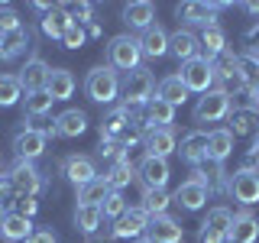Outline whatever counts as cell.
<instances>
[{"label": "cell", "mask_w": 259, "mask_h": 243, "mask_svg": "<svg viewBox=\"0 0 259 243\" xmlns=\"http://www.w3.org/2000/svg\"><path fill=\"white\" fill-rule=\"evenodd\" d=\"M140 59H143V52H140V39L136 36H113L110 39V46H107V62H110V68H117V71H136L140 68Z\"/></svg>", "instance_id": "obj_1"}, {"label": "cell", "mask_w": 259, "mask_h": 243, "mask_svg": "<svg viewBox=\"0 0 259 243\" xmlns=\"http://www.w3.org/2000/svg\"><path fill=\"white\" fill-rule=\"evenodd\" d=\"M84 91L91 101L97 104H113L117 101V94H120V78H117V71L110 68V65H101V68H94L91 75H88L84 81Z\"/></svg>", "instance_id": "obj_2"}, {"label": "cell", "mask_w": 259, "mask_h": 243, "mask_svg": "<svg viewBox=\"0 0 259 243\" xmlns=\"http://www.w3.org/2000/svg\"><path fill=\"white\" fill-rule=\"evenodd\" d=\"M156 91V81L146 68H136L130 71L126 81H123V110H136V107H146V101Z\"/></svg>", "instance_id": "obj_3"}, {"label": "cell", "mask_w": 259, "mask_h": 243, "mask_svg": "<svg viewBox=\"0 0 259 243\" xmlns=\"http://www.w3.org/2000/svg\"><path fill=\"white\" fill-rule=\"evenodd\" d=\"M227 191L233 194V201H240L243 208L256 205L259 201V172L256 169H237L230 178H227Z\"/></svg>", "instance_id": "obj_4"}, {"label": "cell", "mask_w": 259, "mask_h": 243, "mask_svg": "<svg viewBox=\"0 0 259 243\" xmlns=\"http://www.w3.org/2000/svg\"><path fill=\"white\" fill-rule=\"evenodd\" d=\"M182 85L188 88V91H198V94H207L210 85H214V68H210V62L204 59V55H198V59L185 62L182 65Z\"/></svg>", "instance_id": "obj_5"}, {"label": "cell", "mask_w": 259, "mask_h": 243, "mask_svg": "<svg viewBox=\"0 0 259 243\" xmlns=\"http://www.w3.org/2000/svg\"><path fill=\"white\" fill-rule=\"evenodd\" d=\"M230 117V94L227 91H207L204 97L198 101V107H194V120L198 124H217V120Z\"/></svg>", "instance_id": "obj_6"}, {"label": "cell", "mask_w": 259, "mask_h": 243, "mask_svg": "<svg viewBox=\"0 0 259 243\" xmlns=\"http://www.w3.org/2000/svg\"><path fill=\"white\" fill-rule=\"evenodd\" d=\"M7 178H10V188L20 194V198H36V194L42 191V175L36 172L32 162H16V169Z\"/></svg>", "instance_id": "obj_7"}, {"label": "cell", "mask_w": 259, "mask_h": 243, "mask_svg": "<svg viewBox=\"0 0 259 243\" xmlns=\"http://www.w3.org/2000/svg\"><path fill=\"white\" fill-rule=\"evenodd\" d=\"M146 227H149V214L143 208H126V214L113 221V237L117 240H140L146 233Z\"/></svg>", "instance_id": "obj_8"}, {"label": "cell", "mask_w": 259, "mask_h": 243, "mask_svg": "<svg viewBox=\"0 0 259 243\" xmlns=\"http://www.w3.org/2000/svg\"><path fill=\"white\" fill-rule=\"evenodd\" d=\"M210 68H214V81H224L221 91L230 94V88H233V91L243 88V78H240V71H237V55H233V52H227V49H224L217 59H210Z\"/></svg>", "instance_id": "obj_9"}, {"label": "cell", "mask_w": 259, "mask_h": 243, "mask_svg": "<svg viewBox=\"0 0 259 243\" xmlns=\"http://www.w3.org/2000/svg\"><path fill=\"white\" fill-rule=\"evenodd\" d=\"M175 124V107L159 97H149L143 107V130H168Z\"/></svg>", "instance_id": "obj_10"}, {"label": "cell", "mask_w": 259, "mask_h": 243, "mask_svg": "<svg viewBox=\"0 0 259 243\" xmlns=\"http://www.w3.org/2000/svg\"><path fill=\"white\" fill-rule=\"evenodd\" d=\"M182 237H185L182 224L172 221L168 214L149 217V227H146V240L149 243H182Z\"/></svg>", "instance_id": "obj_11"}, {"label": "cell", "mask_w": 259, "mask_h": 243, "mask_svg": "<svg viewBox=\"0 0 259 243\" xmlns=\"http://www.w3.org/2000/svg\"><path fill=\"white\" fill-rule=\"evenodd\" d=\"M224 4H201V0H191V4H182L178 7V16L191 26H214L217 23V10Z\"/></svg>", "instance_id": "obj_12"}, {"label": "cell", "mask_w": 259, "mask_h": 243, "mask_svg": "<svg viewBox=\"0 0 259 243\" xmlns=\"http://www.w3.org/2000/svg\"><path fill=\"white\" fill-rule=\"evenodd\" d=\"M207 194H210V191H207L201 182H194V178H188V182H182V185L175 188L172 201H175V205H182L185 211H201V208L207 205Z\"/></svg>", "instance_id": "obj_13"}, {"label": "cell", "mask_w": 259, "mask_h": 243, "mask_svg": "<svg viewBox=\"0 0 259 243\" xmlns=\"http://www.w3.org/2000/svg\"><path fill=\"white\" fill-rule=\"evenodd\" d=\"M13 152H16V159H20V162L39 159L46 152V136L32 133V130H20V133L13 136Z\"/></svg>", "instance_id": "obj_14"}, {"label": "cell", "mask_w": 259, "mask_h": 243, "mask_svg": "<svg viewBox=\"0 0 259 243\" xmlns=\"http://www.w3.org/2000/svg\"><path fill=\"white\" fill-rule=\"evenodd\" d=\"M143 146H146V156H156V159H168L175 152V133L172 127L168 130H146L143 136Z\"/></svg>", "instance_id": "obj_15"}, {"label": "cell", "mask_w": 259, "mask_h": 243, "mask_svg": "<svg viewBox=\"0 0 259 243\" xmlns=\"http://www.w3.org/2000/svg\"><path fill=\"white\" fill-rule=\"evenodd\" d=\"M49 71H52V68H49V65H46L42 59H29L26 65H23V71L16 75V78H20V88H23L26 94H32V91H42V88H46V81H49Z\"/></svg>", "instance_id": "obj_16"}, {"label": "cell", "mask_w": 259, "mask_h": 243, "mask_svg": "<svg viewBox=\"0 0 259 243\" xmlns=\"http://www.w3.org/2000/svg\"><path fill=\"white\" fill-rule=\"evenodd\" d=\"M65 178L71 185H78V188H84V185H91L97 178V169L88 156H68L65 159Z\"/></svg>", "instance_id": "obj_17"}, {"label": "cell", "mask_w": 259, "mask_h": 243, "mask_svg": "<svg viewBox=\"0 0 259 243\" xmlns=\"http://www.w3.org/2000/svg\"><path fill=\"white\" fill-rule=\"evenodd\" d=\"M198 49H201V43H198V36H194L191 29H178L175 36H168V52H172L182 65L198 59Z\"/></svg>", "instance_id": "obj_18"}, {"label": "cell", "mask_w": 259, "mask_h": 243, "mask_svg": "<svg viewBox=\"0 0 259 243\" xmlns=\"http://www.w3.org/2000/svg\"><path fill=\"white\" fill-rule=\"evenodd\" d=\"M152 20H156V7L149 4V0H136V4H126L123 7V23L130 29H140L146 32L152 26Z\"/></svg>", "instance_id": "obj_19"}, {"label": "cell", "mask_w": 259, "mask_h": 243, "mask_svg": "<svg viewBox=\"0 0 259 243\" xmlns=\"http://www.w3.org/2000/svg\"><path fill=\"white\" fill-rule=\"evenodd\" d=\"M182 159L191 162V166H201L207 159V133L204 130H191V133L182 136Z\"/></svg>", "instance_id": "obj_20"}, {"label": "cell", "mask_w": 259, "mask_h": 243, "mask_svg": "<svg viewBox=\"0 0 259 243\" xmlns=\"http://www.w3.org/2000/svg\"><path fill=\"white\" fill-rule=\"evenodd\" d=\"M140 178L146 188H165L168 182V162L165 159H156V156H146L140 162Z\"/></svg>", "instance_id": "obj_21"}, {"label": "cell", "mask_w": 259, "mask_h": 243, "mask_svg": "<svg viewBox=\"0 0 259 243\" xmlns=\"http://www.w3.org/2000/svg\"><path fill=\"white\" fill-rule=\"evenodd\" d=\"M256 127H259V110L256 107H230V127L227 130L233 133V140L256 133Z\"/></svg>", "instance_id": "obj_22"}, {"label": "cell", "mask_w": 259, "mask_h": 243, "mask_svg": "<svg viewBox=\"0 0 259 243\" xmlns=\"http://www.w3.org/2000/svg\"><path fill=\"white\" fill-rule=\"evenodd\" d=\"M88 130V113L84 110H62L59 117H55V133L59 136H68V140H75Z\"/></svg>", "instance_id": "obj_23"}, {"label": "cell", "mask_w": 259, "mask_h": 243, "mask_svg": "<svg viewBox=\"0 0 259 243\" xmlns=\"http://www.w3.org/2000/svg\"><path fill=\"white\" fill-rule=\"evenodd\" d=\"M140 52L149 55V59H159V55L168 52V36H165V29H162L159 23H152V26L140 36Z\"/></svg>", "instance_id": "obj_24"}, {"label": "cell", "mask_w": 259, "mask_h": 243, "mask_svg": "<svg viewBox=\"0 0 259 243\" xmlns=\"http://www.w3.org/2000/svg\"><path fill=\"white\" fill-rule=\"evenodd\" d=\"M46 91L52 94V101H68L71 91H75V75L65 68H52L49 71V81H46Z\"/></svg>", "instance_id": "obj_25"}, {"label": "cell", "mask_w": 259, "mask_h": 243, "mask_svg": "<svg viewBox=\"0 0 259 243\" xmlns=\"http://www.w3.org/2000/svg\"><path fill=\"white\" fill-rule=\"evenodd\" d=\"M233 152V133L230 130H210L207 133V159L210 162H224Z\"/></svg>", "instance_id": "obj_26"}, {"label": "cell", "mask_w": 259, "mask_h": 243, "mask_svg": "<svg viewBox=\"0 0 259 243\" xmlns=\"http://www.w3.org/2000/svg\"><path fill=\"white\" fill-rule=\"evenodd\" d=\"M156 97H159V101H165V104H172V107H178V104L188 101V88L182 85V78H178V75H168V78L159 81Z\"/></svg>", "instance_id": "obj_27"}, {"label": "cell", "mask_w": 259, "mask_h": 243, "mask_svg": "<svg viewBox=\"0 0 259 243\" xmlns=\"http://www.w3.org/2000/svg\"><path fill=\"white\" fill-rule=\"evenodd\" d=\"M39 26H42L46 36H52V39H62L65 36V29L71 26V16L65 7H52L49 13H42V20H39Z\"/></svg>", "instance_id": "obj_28"}, {"label": "cell", "mask_w": 259, "mask_h": 243, "mask_svg": "<svg viewBox=\"0 0 259 243\" xmlns=\"http://www.w3.org/2000/svg\"><path fill=\"white\" fill-rule=\"evenodd\" d=\"M0 233H4L10 243H26L29 240V233H32V221L29 217H23V214H16V211H10L7 214V221H4V227H0Z\"/></svg>", "instance_id": "obj_29"}, {"label": "cell", "mask_w": 259, "mask_h": 243, "mask_svg": "<svg viewBox=\"0 0 259 243\" xmlns=\"http://www.w3.org/2000/svg\"><path fill=\"white\" fill-rule=\"evenodd\" d=\"M230 240H237V243H256L259 240V221H256L253 214H233Z\"/></svg>", "instance_id": "obj_30"}, {"label": "cell", "mask_w": 259, "mask_h": 243, "mask_svg": "<svg viewBox=\"0 0 259 243\" xmlns=\"http://www.w3.org/2000/svg\"><path fill=\"white\" fill-rule=\"evenodd\" d=\"M168 205H172V194H168L165 188H146L140 208H143L149 217H162V214L168 211Z\"/></svg>", "instance_id": "obj_31"}, {"label": "cell", "mask_w": 259, "mask_h": 243, "mask_svg": "<svg viewBox=\"0 0 259 243\" xmlns=\"http://www.w3.org/2000/svg\"><path fill=\"white\" fill-rule=\"evenodd\" d=\"M198 43L204 46V52H207L204 59L210 62V59H217V55L227 49V36H224V29L214 23V26H204V29H201V39H198Z\"/></svg>", "instance_id": "obj_32"}, {"label": "cell", "mask_w": 259, "mask_h": 243, "mask_svg": "<svg viewBox=\"0 0 259 243\" xmlns=\"http://www.w3.org/2000/svg\"><path fill=\"white\" fill-rule=\"evenodd\" d=\"M110 191H113V188L107 185V178H94L91 185L78 188V205H94V208H101L104 201H107Z\"/></svg>", "instance_id": "obj_33"}, {"label": "cell", "mask_w": 259, "mask_h": 243, "mask_svg": "<svg viewBox=\"0 0 259 243\" xmlns=\"http://www.w3.org/2000/svg\"><path fill=\"white\" fill-rule=\"evenodd\" d=\"M26 46H29V32H26V29L7 32V36H0V59L10 62V59H16V55H20Z\"/></svg>", "instance_id": "obj_34"}, {"label": "cell", "mask_w": 259, "mask_h": 243, "mask_svg": "<svg viewBox=\"0 0 259 243\" xmlns=\"http://www.w3.org/2000/svg\"><path fill=\"white\" fill-rule=\"evenodd\" d=\"M237 71L243 78V88H249V91H259V59L256 55H237Z\"/></svg>", "instance_id": "obj_35"}, {"label": "cell", "mask_w": 259, "mask_h": 243, "mask_svg": "<svg viewBox=\"0 0 259 243\" xmlns=\"http://www.w3.org/2000/svg\"><path fill=\"white\" fill-rule=\"evenodd\" d=\"M101 221H104V211L101 208H94V205H78V211H75V224H78V230L81 233H91L101 227Z\"/></svg>", "instance_id": "obj_36"}, {"label": "cell", "mask_w": 259, "mask_h": 243, "mask_svg": "<svg viewBox=\"0 0 259 243\" xmlns=\"http://www.w3.org/2000/svg\"><path fill=\"white\" fill-rule=\"evenodd\" d=\"M204 230H214V233H221V237H230V227H233V214L227 208H214V211H207V217H204Z\"/></svg>", "instance_id": "obj_37"}, {"label": "cell", "mask_w": 259, "mask_h": 243, "mask_svg": "<svg viewBox=\"0 0 259 243\" xmlns=\"http://www.w3.org/2000/svg\"><path fill=\"white\" fill-rule=\"evenodd\" d=\"M20 97H23L20 78L16 75H0V107H13Z\"/></svg>", "instance_id": "obj_38"}, {"label": "cell", "mask_w": 259, "mask_h": 243, "mask_svg": "<svg viewBox=\"0 0 259 243\" xmlns=\"http://www.w3.org/2000/svg\"><path fill=\"white\" fill-rule=\"evenodd\" d=\"M52 94L46 91H32V94H26V117H46L49 110H52Z\"/></svg>", "instance_id": "obj_39"}, {"label": "cell", "mask_w": 259, "mask_h": 243, "mask_svg": "<svg viewBox=\"0 0 259 243\" xmlns=\"http://www.w3.org/2000/svg\"><path fill=\"white\" fill-rule=\"evenodd\" d=\"M107 178V185L113 191H120L123 185H130V178H133V162L123 159V162H113V169H110V175H104Z\"/></svg>", "instance_id": "obj_40"}, {"label": "cell", "mask_w": 259, "mask_h": 243, "mask_svg": "<svg viewBox=\"0 0 259 243\" xmlns=\"http://www.w3.org/2000/svg\"><path fill=\"white\" fill-rule=\"evenodd\" d=\"M101 211H104V217H110V221L123 217V214H126V201H123V194H120V191H110V194H107V201L101 205Z\"/></svg>", "instance_id": "obj_41"}, {"label": "cell", "mask_w": 259, "mask_h": 243, "mask_svg": "<svg viewBox=\"0 0 259 243\" xmlns=\"http://www.w3.org/2000/svg\"><path fill=\"white\" fill-rule=\"evenodd\" d=\"M16 29H23L20 13H16L13 7H0V36H7V32H16Z\"/></svg>", "instance_id": "obj_42"}, {"label": "cell", "mask_w": 259, "mask_h": 243, "mask_svg": "<svg viewBox=\"0 0 259 243\" xmlns=\"http://www.w3.org/2000/svg\"><path fill=\"white\" fill-rule=\"evenodd\" d=\"M84 39H88V29L81 26V23H71V26L65 29V36H62V46L65 49H81Z\"/></svg>", "instance_id": "obj_43"}, {"label": "cell", "mask_w": 259, "mask_h": 243, "mask_svg": "<svg viewBox=\"0 0 259 243\" xmlns=\"http://www.w3.org/2000/svg\"><path fill=\"white\" fill-rule=\"evenodd\" d=\"M23 124H26L23 130H32V133L46 136V140H49V136L55 133V120H46V117H26V120H23Z\"/></svg>", "instance_id": "obj_44"}, {"label": "cell", "mask_w": 259, "mask_h": 243, "mask_svg": "<svg viewBox=\"0 0 259 243\" xmlns=\"http://www.w3.org/2000/svg\"><path fill=\"white\" fill-rule=\"evenodd\" d=\"M101 156H104V159H110V162H123V159H126V146L101 140Z\"/></svg>", "instance_id": "obj_45"}, {"label": "cell", "mask_w": 259, "mask_h": 243, "mask_svg": "<svg viewBox=\"0 0 259 243\" xmlns=\"http://www.w3.org/2000/svg\"><path fill=\"white\" fill-rule=\"evenodd\" d=\"M36 211H39V201H36V198H20V201H16V214L32 217Z\"/></svg>", "instance_id": "obj_46"}, {"label": "cell", "mask_w": 259, "mask_h": 243, "mask_svg": "<svg viewBox=\"0 0 259 243\" xmlns=\"http://www.w3.org/2000/svg\"><path fill=\"white\" fill-rule=\"evenodd\" d=\"M246 46H249V55H256V59H259V23H256V26H249Z\"/></svg>", "instance_id": "obj_47"}, {"label": "cell", "mask_w": 259, "mask_h": 243, "mask_svg": "<svg viewBox=\"0 0 259 243\" xmlns=\"http://www.w3.org/2000/svg\"><path fill=\"white\" fill-rule=\"evenodd\" d=\"M26 243H55V233L52 230H32Z\"/></svg>", "instance_id": "obj_48"}, {"label": "cell", "mask_w": 259, "mask_h": 243, "mask_svg": "<svg viewBox=\"0 0 259 243\" xmlns=\"http://www.w3.org/2000/svg\"><path fill=\"white\" fill-rule=\"evenodd\" d=\"M7 214H10V211L4 208V201H0V227H4V221H7Z\"/></svg>", "instance_id": "obj_49"}, {"label": "cell", "mask_w": 259, "mask_h": 243, "mask_svg": "<svg viewBox=\"0 0 259 243\" xmlns=\"http://www.w3.org/2000/svg\"><path fill=\"white\" fill-rule=\"evenodd\" d=\"M253 162H259V136H256V143H253Z\"/></svg>", "instance_id": "obj_50"}, {"label": "cell", "mask_w": 259, "mask_h": 243, "mask_svg": "<svg viewBox=\"0 0 259 243\" xmlns=\"http://www.w3.org/2000/svg\"><path fill=\"white\" fill-rule=\"evenodd\" d=\"M246 10H249V13H256V16H259V4H246Z\"/></svg>", "instance_id": "obj_51"}, {"label": "cell", "mask_w": 259, "mask_h": 243, "mask_svg": "<svg viewBox=\"0 0 259 243\" xmlns=\"http://www.w3.org/2000/svg\"><path fill=\"white\" fill-rule=\"evenodd\" d=\"M88 243H104L101 237H94V233H91V237H88Z\"/></svg>", "instance_id": "obj_52"}, {"label": "cell", "mask_w": 259, "mask_h": 243, "mask_svg": "<svg viewBox=\"0 0 259 243\" xmlns=\"http://www.w3.org/2000/svg\"><path fill=\"white\" fill-rule=\"evenodd\" d=\"M253 97H256V104H253V107H256V110H259V91H256V94H253Z\"/></svg>", "instance_id": "obj_53"}, {"label": "cell", "mask_w": 259, "mask_h": 243, "mask_svg": "<svg viewBox=\"0 0 259 243\" xmlns=\"http://www.w3.org/2000/svg\"><path fill=\"white\" fill-rule=\"evenodd\" d=\"M136 243H149V240H146V237H140V240H136Z\"/></svg>", "instance_id": "obj_54"}, {"label": "cell", "mask_w": 259, "mask_h": 243, "mask_svg": "<svg viewBox=\"0 0 259 243\" xmlns=\"http://www.w3.org/2000/svg\"><path fill=\"white\" fill-rule=\"evenodd\" d=\"M224 243H237V240H230V237H227V240H224Z\"/></svg>", "instance_id": "obj_55"}]
</instances>
